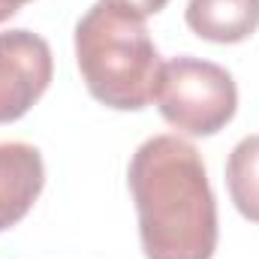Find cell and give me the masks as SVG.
Listing matches in <instances>:
<instances>
[{"label": "cell", "instance_id": "obj_4", "mask_svg": "<svg viewBox=\"0 0 259 259\" xmlns=\"http://www.w3.org/2000/svg\"><path fill=\"white\" fill-rule=\"evenodd\" d=\"M55 61L49 42L24 27L0 33V124L24 118L49 91Z\"/></svg>", "mask_w": 259, "mask_h": 259}, {"label": "cell", "instance_id": "obj_3", "mask_svg": "<svg viewBox=\"0 0 259 259\" xmlns=\"http://www.w3.org/2000/svg\"><path fill=\"white\" fill-rule=\"evenodd\" d=\"M163 121L187 136H214L235 118L238 88L220 64L202 58L166 61L154 91Z\"/></svg>", "mask_w": 259, "mask_h": 259}, {"label": "cell", "instance_id": "obj_8", "mask_svg": "<svg viewBox=\"0 0 259 259\" xmlns=\"http://www.w3.org/2000/svg\"><path fill=\"white\" fill-rule=\"evenodd\" d=\"M106 3H112V6H118V9H124V12L145 21L148 15H157L160 9H166L169 0H106Z\"/></svg>", "mask_w": 259, "mask_h": 259}, {"label": "cell", "instance_id": "obj_2", "mask_svg": "<svg viewBox=\"0 0 259 259\" xmlns=\"http://www.w3.org/2000/svg\"><path fill=\"white\" fill-rule=\"evenodd\" d=\"M75 64L91 97L118 112H139L154 100L160 52L142 18L100 0L75 24Z\"/></svg>", "mask_w": 259, "mask_h": 259}, {"label": "cell", "instance_id": "obj_1", "mask_svg": "<svg viewBox=\"0 0 259 259\" xmlns=\"http://www.w3.org/2000/svg\"><path fill=\"white\" fill-rule=\"evenodd\" d=\"M127 184L148 259H211L217 202L202 154L181 136H154L130 160Z\"/></svg>", "mask_w": 259, "mask_h": 259}, {"label": "cell", "instance_id": "obj_5", "mask_svg": "<svg viewBox=\"0 0 259 259\" xmlns=\"http://www.w3.org/2000/svg\"><path fill=\"white\" fill-rule=\"evenodd\" d=\"M46 187L42 154L27 142H0V232L27 217Z\"/></svg>", "mask_w": 259, "mask_h": 259}, {"label": "cell", "instance_id": "obj_7", "mask_svg": "<svg viewBox=\"0 0 259 259\" xmlns=\"http://www.w3.org/2000/svg\"><path fill=\"white\" fill-rule=\"evenodd\" d=\"M226 187L241 217L259 223V136L241 139L226 160Z\"/></svg>", "mask_w": 259, "mask_h": 259}, {"label": "cell", "instance_id": "obj_9", "mask_svg": "<svg viewBox=\"0 0 259 259\" xmlns=\"http://www.w3.org/2000/svg\"><path fill=\"white\" fill-rule=\"evenodd\" d=\"M24 3H30V0H0V24H3L6 18H12Z\"/></svg>", "mask_w": 259, "mask_h": 259}, {"label": "cell", "instance_id": "obj_6", "mask_svg": "<svg viewBox=\"0 0 259 259\" xmlns=\"http://www.w3.org/2000/svg\"><path fill=\"white\" fill-rule=\"evenodd\" d=\"M187 27L199 39L232 46L259 27V0H187Z\"/></svg>", "mask_w": 259, "mask_h": 259}]
</instances>
